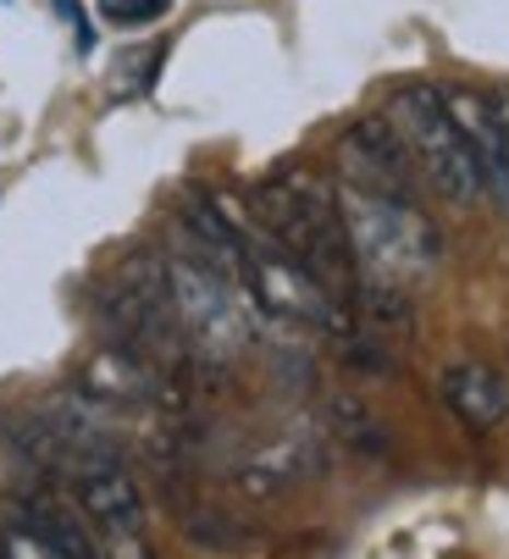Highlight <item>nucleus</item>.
Instances as JSON below:
<instances>
[{"mask_svg":"<svg viewBox=\"0 0 509 559\" xmlns=\"http://www.w3.org/2000/svg\"><path fill=\"white\" fill-rule=\"evenodd\" d=\"M78 393L95 399L100 411H144L166 399V366L128 344H106L78 366Z\"/></svg>","mask_w":509,"mask_h":559,"instance_id":"nucleus-9","label":"nucleus"},{"mask_svg":"<svg viewBox=\"0 0 509 559\" xmlns=\"http://www.w3.org/2000/svg\"><path fill=\"white\" fill-rule=\"evenodd\" d=\"M100 322L111 328V344H128L150 360H166L184 344V328L173 316V294H166V261L139 250L128 255L95 294Z\"/></svg>","mask_w":509,"mask_h":559,"instance_id":"nucleus-6","label":"nucleus"},{"mask_svg":"<svg viewBox=\"0 0 509 559\" xmlns=\"http://www.w3.org/2000/svg\"><path fill=\"white\" fill-rule=\"evenodd\" d=\"M438 399L465 432H498L509 421V377L487 360H454L438 371Z\"/></svg>","mask_w":509,"mask_h":559,"instance_id":"nucleus-10","label":"nucleus"},{"mask_svg":"<svg viewBox=\"0 0 509 559\" xmlns=\"http://www.w3.org/2000/svg\"><path fill=\"white\" fill-rule=\"evenodd\" d=\"M338 162H344V183H360V189H377V194H393V200H410L415 178H421L388 117L350 122L344 139H338Z\"/></svg>","mask_w":509,"mask_h":559,"instance_id":"nucleus-8","label":"nucleus"},{"mask_svg":"<svg viewBox=\"0 0 509 559\" xmlns=\"http://www.w3.org/2000/svg\"><path fill=\"white\" fill-rule=\"evenodd\" d=\"M56 12H61V17H67V23L78 28V50H90V45H95V34L83 28V12H78V0H56Z\"/></svg>","mask_w":509,"mask_h":559,"instance_id":"nucleus-14","label":"nucleus"},{"mask_svg":"<svg viewBox=\"0 0 509 559\" xmlns=\"http://www.w3.org/2000/svg\"><path fill=\"white\" fill-rule=\"evenodd\" d=\"M0 559H100V548L78 510H61L45 493H17L0 510Z\"/></svg>","mask_w":509,"mask_h":559,"instance_id":"nucleus-7","label":"nucleus"},{"mask_svg":"<svg viewBox=\"0 0 509 559\" xmlns=\"http://www.w3.org/2000/svg\"><path fill=\"white\" fill-rule=\"evenodd\" d=\"M67 488H72V510L83 515V526L95 532L100 559H155L144 488H139V476L117 454L78 460L67 471Z\"/></svg>","mask_w":509,"mask_h":559,"instance_id":"nucleus-5","label":"nucleus"},{"mask_svg":"<svg viewBox=\"0 0 509 559\" xmlns=\"http://www.w3.org/2000/svg\"><path fill=\"white\" fill-rule=\"evenodd\" d=\"M249 216L283 255H294L321 288H332L344 305L360 294V272L350 255V233L338 216V194L310 173H283L249 194Z\"/></svg>","mask_w":509,"mask_h":559,"instance_id":"nucleus-1","label":"nucleus"},{"mask_svg":"<svg viewBox=\"0 0 509 559\" xmlns=\"http://www.w3.org/2000/svg\"><path fill=\"white\" fill-rule=\"evenodd\" d=\"M166 261V294H173V316L184 328V344L200 355H238L254 344V322L261 310L244 294V283H233L222 266L200 261L194 250H173Z\"/></svg>","mask_w":509,"mask_h":559,"instance_id":"nucleus-4","label":"nucleus"},{"mask_svg":"<svg viewBox=\"0 0 509 559\" xmlns=\"http://www.w3.org/2000/svg\"><path fill=\"white\" fill-rule=\"evenodd\" d=\"M382 117L393 122L399 144L410 150L415 173L427 178L449 205H476V200L487 194L482 167H476V150H471V139L460 133V122H454L443 90H433V84H404V90L388 95V111H382Z\"/></svg>","mask_w":509,"mask_h":559,"instance_id":"nucleus-3","label":"nucleus"},{"mask_svg":"<svg viewBox=\"0 0 509 559\" xmlns=\"http://www.w3.org/2000/svg\"><path fill=\"white\" fill-rule=\"evenodd\" d=\"M111 28H150L173 12V0H95Z\"/></svg>","mask_w":509,"mask_h":559,"instance_id":"nucleus-13","label":"nucleus"},{"mask_svg":"<svg viewBox=\"0 0 509 559\" xmlns=\"http://www.w3.org/2000/svg\"><path fill=\"white\" fill-rule=\"evenodd\" d=\"M321 471V443L305 438V432H288L267 449H254L244 465H238V488L244 493H283L294 483H305V476Z\"/></svg>","mask_w":509,"mask_h":559,"instance_id":"nucleus-12","label":"nucleus"},{"mask_svg":"<svg viewBox=\"0 0 509 559\" xmlns=\"http://www.w3.org/2000/svg\"><path fill=\"white\" fill-rule=\"evenodd\" d=\"M493 111H498V122H504V133H509V90H504V95L493 100Z\"/></svg>","mask_w":509,"mask_h":559,"instance_id":"nucleus-15","label":"nucleus"},{"mask_svg":"<svg viewBox=\"0 0 509 559\" xmlns=\"http://www.w3.org/2000/svg\"><path fill=\"white\" fill-rule=\"evenodd\" d=\"M332 194H338V216H344L360 283L410 294L443 266V233L415 200H393L360 183H338Z\"/></svg>","mask_w":509,"mask_h":559,"instance_id":"nucleus-2","label":"nucleus"},{"mask_svg":"<svg viewBox=\"0 0 509 559\" xmlns=\"http://www.w3.org/2000/svg\"><path fill=\"white\" fill-rule=\"evenodd\" d=\"M443 100H449L460 133L471 139V150H476V167H482L487 194L509 211V133H504L493 100H482V95H471V90H443Z\"/></svg>","mask_w":509,"mask_h":559,"instance_id":"nucleus-11","label":"nucleus"}]
</instances>
